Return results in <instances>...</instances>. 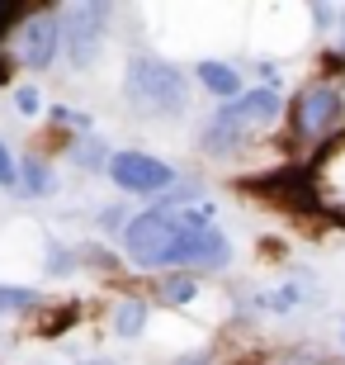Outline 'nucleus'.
Segmentation results:
<instances>
[{
	"mask_svg": "<svg viewBox=\"0 0 345 365\" xmlns=\"http://www.w3.org/2000/svg\"><path fill=\"white\" fill-rule=\"evenodd\" d=\"M123 247L128 257L147 271H161V266H175V271H213V266H227L232 247L227 237L208 223V209H152V214H137L128 228H123Z\"/></svg>",
	"mask_w": 345,
	"mask_h": 365,
	"instance_id": "f257e3e1",
	"label": "nucleus"
},
{
	"mask_svg": "<svg viewBox=\"0 0 345 365\" xmlns=\"http://www.w3.org/2000/svg\"><path fill=\"white\" fill-rule=\"evenodd\" d=\"M275 114H279L275 91H246V95H237V100H227V105L213 114V123L203 128V152H237L241 138L260 133Z\"/></svg>",
	"mask_w": 345,
	"mask_h": 365,
	"instance_id": "f03ea898",
	"label": "nucleus"
},
{
	"mask_svg": "<svg viewBox=\"0 0 345 365\" xmlns=\"http://www.w3.org/2000/svg\"><path fill=\"white\" fill-rule=\"evenodd\" d=\"M123 91L137 109H152V114H175L185 109V71L161 62V57H133L128 62V76H123Z\"/></svg>",
	"mask_w": 345,
	"mask_h": 365,
	"instance_id": "7ed1b4c3",
	"label": "nucleus"
},
{
	"mask_svg": "<svg viewBox=\"0 0 345 365\" xmlns=\"http://www.w3.org/2000/svg\"><path fill=\"white\" fill-rule=\"evenodd\" d=\"M345 123V100L336 86H307L293 105V138L303 143H322Z\"/></svg>",
	"mask_w": 345,
	"mask_h": 365,
	"instance_id": "20e7f679",
	"label": "nucleus"
},
{
	"mask_svg": "<svg viewBox=\"0 0 345 365\" xmlns=\"http://www.w3.org/2000/svg\"><path fill=\"white\" fill-rule=\"evenodd\" d=\"M105 24H109V5H71L62 14V38L76 67H90L100 43H105Z\"/></svg>",
	"mask_w": 345,
	"mask_h": 365,
	"instance_id": "39448f33",
	"label": "nucleus"
},
{
	"mask_svg": "<svg viewBox=\"0 0 345 365\" xmlns=\"http://www.w3.org/2000/svg\"><path fill=\"white\" fill-rule=\"evenodd\" d=\"M109 176L128 195H161L175 180V171L166 162H156V157H147V152H114L109 157Z\"/></svg>",
	"mask_w": 345,
	"mask_h": 365,
	"instance_id": "423d86ee",
	"label": "nucleus"
},
{
	"mask_svg": "<svg viewBox=\"0 0 345 365\" xmlns=\"http://www.w3.org/2000/svg\"><path fill=\"white\" fill-rule=\"evenodd\" d=\"M57 43H62V19L53 10L24 14V24H19V62L24 67H48Z\"/></svg>",
	"mask_w": 345,
	"mask_h": 365,
	"instance_id": "0eeeda50",
	"label": "nucleus"
},
{
	"mask_svg": "<svg viewBox=\"0 0 345 365\" xmlns=\"http://www.w3.org/2000/svg\"><path fill=\"white\" fill-rule=\"evenodd\" d=\"M312 195H317L331 214H345V148H336L331 157L312 171Z\"/></svg>",
	"mask_w": 345,
	"mask_h": 365,
	"instance_id": "6e6552de",
	"label": "nucleus"
},
{
	"mask_svg": "<svg viewBox=\"0 0 345 365\" xmlns=\"http://www.w3.org/2000/svg\"><path fill=\"white\" fill-rule=\"evenodd\" d=\"M199 81L213 95H223V100H237L241 95V71L227 67V62H199Z\"/></svg>",
	"mask_w": 345,
	"mask_h": 365,
	"instance_id": "1a4fd4ad",
	"label": "nucleus"
},
{
	"mask_svg": "<svg viewBox=\"0 0 345 365\" xmlns=\"http://www.w3.org/2000/svg\"><path fill=\"white\" fill-rule=\"evenodd\" d=\"M142 327H147V299H123L114 309V332L119 337H137Z\"/></svg>",
	"mask_w": 345,
	"mask_h": 365,
	"instance_id": "9d476101",
	"label": "nucleus"
},
{
	"mask_svg": "<svg viewBox=\"0 0 345 365\" xmlns=\"http://www.w3.org/2000/svg\"><path fill=\"white\" fill-rule=\"evenodd\" d=\"M255 304H260L265 313H289V309H298V304H303V284L289 280V284H279V289H270V294H260Z\"/></svg>",
	"mask_w": 345,
	"mask_h": 365,
	"instance_id": "9b49d317",
	"label": "nucleus"
},
{
	"mask_svg": "<svg viewBox=\"0 0 345 365\" xmlns=\"http://www.w3.org/2000/svg\"><path fill=\"white\" fill-rule=\"evenodd\" d=\"M19 180H24V185H19L24 195H53V171H48L43 162H33V157L19 166Z\"/></svg>",
	"mask_w": 345,
	"mask_h": 365,
	"instance_id": "f8f14e48",
	"label": "nucleus"
},
{
	"mask_svg": "<svg viewBox=\"0 0 345 365\" xmlns=\"http://www.w3.org/2000/svg\"><path fill=\"white\" fill-rule=\"evenodd\" d=\"M161 299H171V304H189L194 299V275H185V271H175V275H161Z\"/></svg>",
	"mask_w": 345,
	"mask_h": 365,
	"instance_id": "ddd939ff",
	"label": "nucleus"
},
{
	"mask_svg": "<svg viewBox=\"0 0 345 365\" xmlns=\"http://www.w3.org/2000/svg\"><path fill=\"white\" fill-rule=\"evenodd\" d=\"M33 289H24V284H0V313H24L33 309Z\"/></svg>",
	"mask_w": 345,
	"mask_h": 365,
	"instance_id": "4468645a",
	"label": "nucleus"
},
{
	"mask_svg": "<svg viewBox=\"0 0 345 365\" xmlns=\"http://www.w3.org/2000/svg\"><path fill=\"white\" fill-rule=\"evenodd\" d=\"M24 5H0V76H5V71H10V67H5V38H10V29L14 24H24Z\"/></svg>",
	"mask_w": 345,
	"mask_h": 365,
	"instance_id": "2eb2a0df",
	"label": "nucleus"
},
{
	"mask_svg": "<svg viewBox=\"0 0 345 365\" xmlns=\"http://www.w3.org/2000/svg\"><path fill=\"white\" fill-rule=\"evenodd\" d=\"M19 180V166H14V157L5 148H0V185H14Z\"/></svg>",
	"mask_w": 345,
	"mask_h": 365,
	"instance_id": "dca6fc26",
	"label": "nucleus"
},
{
	"mask_svg": "<svg viewBox=\"0 0 345 365\" xmlns=\"http://www.w3.org/2000/svg\"><path fill=\"white\" fill-rule=\"evenodd\" d=\"M14 105L24 109V114H33V109H38V91H33V86H19V91H14Z\"/></svg>",
	"mask_w": 345,
	"mask_h": 365,
	"instance_id": "f3484780",
	"label": "nucleus"
},
{
	"mask_svg": "<svg viewBox=\"0 0 345 365\" xmlns=\"http://www.w3.org/2000/svg\"><path fill=\"white\" fill-rule=\"evenodd\" d=\"M71 266H76V261H71L67 252H62V247H53V261H48V271H53V275H67Z\"/></svg>",
	"mask_w": 345,
	"mask_h": 365,
	"instance_id": "a211bd4d",
	"label": "nucleus"
},
{
	"mask_svg": "<svg viewBox=\"0 0 345 365\" xmlns=\"http://www.w3.org/2000/svg\"><path fill=\"white\" fill-rule=\"evenodd\" d=\"M175 365H213V351H199V356H185V361H175Z\"/></svg>",
	"mask_w": 345,
	"mask_h": 365,
	"instance_id": "6ab92c4d",
	"label": "nucleus"
},
{
	"mask_svg": "<svg viewBox=\"0 0 345 365\" xmlns=\"http://www.w3.org/2000/svg\"><path fill=\"white\" fill-rule=\"evenodd\" d=\"M341 351H345V323H341Z\"/></svg>",
	"mask_w": 345,
	"mask_h": 365,
	"instance_id": "aec40b11",
	"label": "nucleus"
},
{
	"mask_svg": "<svg viewBox=\"0 0 345 365\" xmlns=\"http://www.w3.org/2000/svg\"><path fill=\"white\" fill-rule=\"evenodd\" d=\"M85 365H114V361H85Z\"/></svg>",
	"mask_w": 345,
	"mask_h": 365,
	"instance_id": "412c9836",
	"label": "nucleus"
}]
</instances>
